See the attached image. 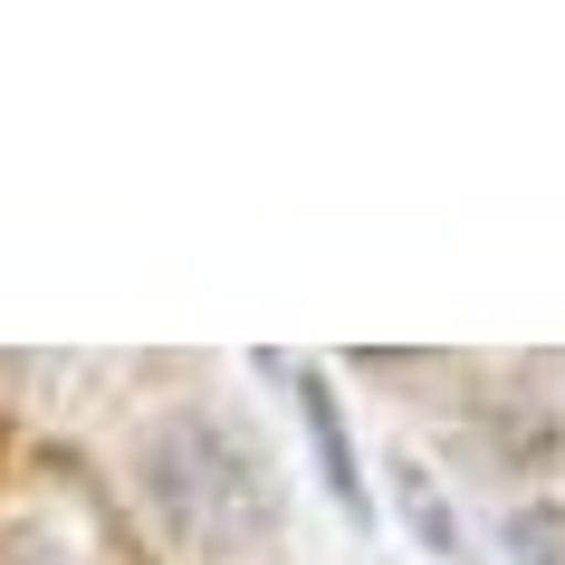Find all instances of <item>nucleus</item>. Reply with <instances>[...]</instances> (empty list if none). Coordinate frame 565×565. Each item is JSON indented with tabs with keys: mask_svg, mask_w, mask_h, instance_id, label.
<instances>
[{
	"mask_svg": "<svg viewBox=\"0 0 565 565\" xmlns=\"http://www.w3.org/2000/svg\"><path fill=\"white\" fill-rule=\"evenodd\" d=\"M145 489L163 508V527L202 556H249L278 536V479H268L259 441L221 413H173L145 441Z\"/></svg>",
	"mask_w": 565,
	"mask_h": 565,
	"instance_id": "nucleus-1",
	"label": "nucleus"
},
{
	"mask_svg": "<svg viewBox=\"0 0 565 565\" xmlns=\"http://www.w3.org/2000/svg\"><path fill=\"white\" fill-rule=\"evenodd\" d=\"M508 556L518 565H565V518L556 508H518L508 518Z\"/></svg>",
	"mask_w": 565,
	"mask_h": 565,
	"instance_id": "nucleus-3",
	"label": "nucleus"
},
{
	"mask_svg": "<svg viewBox=\"0 0 565 565\" xmlns=\"http://www.w3.org/2000/svg\"><path fill=\"white\" fill-rule=\"evenodd\" d=\"M288 384H298V403H307V431H317V460H327V489H335V508L345 518H364V470H355V450H345V413H335V393L307 374V364H278Z\"/></svg>",
	"mask_w": 565,
	"mask_h": 565,
	"instance_id": "nucleus-2",
	"label": "nucleus"
}]
</instances>
